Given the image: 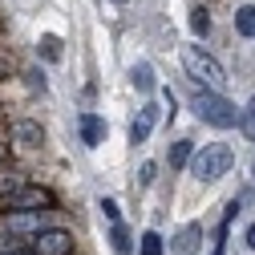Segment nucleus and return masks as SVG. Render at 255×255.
Here are the masks:
<instances>
[{
	"mask_svg": "<svg viewBox=\"0 0 255 255\" xmlns=\"http://www.w3.org/2000/svg\"><path fill=\"white\" fill-rule=\"evenodd\" d=\"M190 110L199 114V122L219 126V130H227V126L239 122V110H235L227 98H223L219 89H199V93H195V102H190Z\"/></svg>",
	"mask_w": 255,
	"mask_h": 255,
	"instance_id": "nucleus-1",
	"label": "nucleus"
},
{
	"mask_svg": "<svg viewBox=\"0 0 255 255\" xmlns=\"http://www.w3.org/2000/svg\"><path fill=\"white\" fill-rule=\"evenodd\" d=\"M231 162H235V154H231L227 142H211V146H203L199 154H190V170H195L199 182H215V178H223V174L231 170Z\"/></svg>",
	"mask_w": 255,
	"mask_h": 255,
	"instance_id": "nucleus-2",
	"label": "nucleus"
},
{
	"mask_svg": "<svg viewBox=\"0 0 255 255\" xmlns=\"http://www.w3.org/2000/svg\"><path fill=\"white\" fill-rule=\"evenodd\" d=\"M182 69H186L190 81H199V85H207V89H223V85H227L223 65H219L215 57H207L199 45H186V49H182Z\"/></svg>",
	"mask_w": 255,
	"mask_h": 255,
	"instance_id": "nucleus-3",
	"label": "nucleus"
},
{
	"mask_svg": "<svg viewBox=\"0 0 255 255\" xmlns=\"http://www.w3.org/2000/svg\"><path fill=\"white\" fill-rule=\"evenodd\" d=\"M4 203H8V211H45V207H53V195L45 186H16L12 195H4Z\"/></svg>",
	"mask_w": 255,
	"mask_h": 255,
	"instance_id": "nucleus-4",
	"label": "nucleus"
},
{
	"mask_svg": "<svg viewBox=\"0 0 255 255\" xmlns=\"http://www.w3.org/2000/svg\"><path fill=\"white\" fill-rule=\"evenodd\" d=\"M4 231H12V235H37V231H45V215L41 211H8L4 215Z\"/></svg>",
	"mask_w": 255,
	"mask_h": 255,
	"instance_id": "nucleus-5",
	"label": "nucleus"
},
{
	"mask_svg": "<svg viewBox=\"0 0 255 255\" xmlns=\"http://www.w3.org/2000/svg\"><path fill=\"white\" fill-rule=\"evenodd\" d=\"M69 251H73V235L69 231H57V227L37 231V255H69Z\"/></svg>",
	"mask_w": 255,
	"mask_h": 255,
	"instance_id": "nucleus-6",
	"label": "nucleus"
},
{
	"mask_svg": "<svg viewBox=\"0 0 255 255\" xmlns=\"http://www.w3.org/2000/svg\"><path fill=\"white\" fill-rule=\"evenodd\" d=\"M154 122H158V106H150V102H146V106L138 110V118H134V126H130V142H134V146L150 138V130H154Z\"/></svg>",
	"mask_w": 255,
	"mask_h": 255,
	"instance_id": "nucleus-7",
	"label": "nucleus"
},
{
	"mask_svg": "<svg viewBox=\"0 0 255 255\" xmlns=\"http://www.w3.org/2000/svg\"><path fill=\"white\" fill-rule=\"evenodd\" d=\"M81 138H85V146H102L106 142V122L98 114H85L81 118Z\"/></svg>",
	"mask_w": 255,
	"mask_h": 255,
	"instance_id": "nucleus-8",
	"label": "nucleus"
},
{
	"mask_svg": "<svg viewBox=\"0 0 255 255\" xmlns=\"http://www.w3.org/2000/svg\"><path fill=\"white\" fill-rule=\"evenodd\" d=\"M12 138H16V146H24V150H33V146H41V126L37 122H16L12 126Z\"/></svg>",
	"mask_w": 255,
	"mask_h": 255,
	"instance_id": "nucleus-9",
	"label": "nucleus"
},
{
	"mask_svg": "<svg viewBox=\"0 0 255 255\" xmlns=\"http://www.w3.org/2000/svg\"><path fill=\"white\" fill-rule=\"evenodd\" d=\"M199 243H203V231L195 227V223H190V227H182V231H178L174 251H178V255H195V251H199Z\"/></svg>",
	"mask_w": 255,
	"mask_h": 255,
	"instance_id": "nucleus-10",
	"label": "nucleus"
},
{
	"mask_svg": "<svg viewBox=\"0 0 255 255\" xmlns=\"http://www.w3.org/2000/svg\"><path fill=\"white\" fill-rule=\"evenodd\" d=\"M130 81H134V89H138V93H154V85H158V81H154L150 61H138V65L130 69Z\"/></svg>",
	"mask_w": 255,
	"mask_h": 255,
	"instance_id": "nucleus-11",
	"label": "nucleus"
},
{
	"mask_svg": "<svg viewBox=\"0 0 255 255\" xmlns=\"http://www.w3.org/2000/svg\"><path fill=\"white\" fill-rule=\"evenodd\" d=\"M110 243H114V251H118V255H130V251H134V243H130V231L122 227V219L110 227Z\"/></svg>",
	"mask_w": 255,
	"mask_h": 255,
	"instance_id": "nucleus-12",
	"label": "nucleus"
},
{
	"mask_svg": "<svg viewBox=\"0 0 255 255\" xmlns=\"http://www.w3.org/2000/svg\"><path fill=\"white\" fill-rule=\"evenodd\" d=\"M235 28H239L243 37H255V4H243L235 12Z\"/></svg>",
	"mask_w": 255,
	"mask_h": 255,
	"instance_id": "nucleus-13",
	"label": "nucleus"
},
{
	"mask_svg": "<svg viewBox=\"0 0 255 255\" xmlns=\"http://www.w3.org/2000/svg\"><path fill=\"white\" fill-rule=\"evenodd\" d=\"M190 154H195V146H190L186 138L174 142V150H170V166H186V162H190Z\"/></svg>",
	"mask_w": 255,
	"mask_h": 255,
	"instance_id": "nucleus-14",
	"label": "nucleus"
},
{
	"mask_svg": "<svg viewBox=\"0 0 255 255\" xmlns=\"http://www.w3.org/2000/svg\"><path fill=\"white\" fill-rule=\"evenodd\" d=\"M239 130H243V138H251V142H255V98H251V106L239 114Z\"/></svg>",
	"mask_w": 255,
	"mask_h": 255,
	"instance_id": "nucleus-15",
	"label": "nucleus"
},
{
	"mask_svg": "<svg viewBox=\"0 0 255 255\" xmlns=\"http://www.w3.org/2000/svg\"><path fill=\"white\" fill-rule=\"evenodd\" d=\"M41 53H45V61H61V41L53 33H45L41 37Z\"/></svg>",
	"mask_w": 255,
	"mask_h": 255,
	"instance_id": "nucleus-16",
	"label": "nucleus"
},
{
	"mask_svg": "<svg viewBox=\"0 0 255 255\" xmlns=\"http://www.w3.org/2000/svg\"><path fill=\"white\" fill-rule=\"evenodd\" d=\"M142 255H162V235H158V231L142 235Z\"/></svg>",
	"mask_w": 255,
	"mask_h": 255,
	"instance_id": "nucleus-17",
	"label": "nucleus"
},
{
	"mask_svg": "<svg viewBox=\"0 0 255 255\" xmlns=\"http://www.w3.org/2000/svg\"><path fill=\"white\" fill-rule=\"evenodd\" d=\"M190 28H195L199 37H207V28H211V16H207V8H195V16H190Z\"/></svg>",
	"mask_w": 255,
	"mask_h": 255,
	"instance_id": "nucleus-18",
	"label": "nucleus"
},
{
	"mask_svg": "<svg viewBox=\"0 0 255 255\" xmlns=\"http://www.w3.org/2000/svg\"><path fill=\"white\" fill-rule=\"evenodd\" d=\"M154 170H158L154 162H142V174H138V182H142V186H150V182H154Z\"/></svg>",
	"mask_w": 255,
	"mask_h": 255,
	"instance_id": "nucleus-19",
	"label": "nucleus"
},
{
	"mask_svg": "<svg viewBox=\"0 0 255 255\" xmlns=\"http://www.w3.org/2000/svg\"><path fill=\"white\" fill-rule=\"evenodd\" d=\"M102 215H106L110 223H118V203H114V199H102Z\"/></svg>",
	"mask_w": 255,
	"mask_h": 255,
	"instance_id": "nucleus-20",
	"label": "nucleus"
},
{
	"mask_svg": "<svg viewBox=\"0 0 255 255\" xmlns=\"http://www.w3.org/2000/svg\"><path fill=\"white\" fill-rule=\"evenodd\" d=\"M247 247L255 251V223H251V227H247Z\"/></svg>",
	"mask_w": 255,
	"mask_h": 255,
	"instance_id": "nucleus-21",
	"label": "nucleus"
},
{
	"mask_svg": "<svg viewBox=\"0 0 255 255\" xmlns=\"http://www.w3.org/2000/svg\"><path fill=\"white\" fill-rule=\"evenodd\" d=\"M8 255H33V251H8Z\"/></svg>",
	"mask_w": 255,
	"mask_h": 255,
	"instance_id": "nucleus-22",
	"label": "nucleus"
},
{
	"mask_svg": "<svg viewBox=\"0 0 255 255\" xmlns=\"http://www.w3.org/2000/svg\"><path fill=\"white\" fill-rule=\"evenodd\" d=\"M0 154H4V150H0Z\"/></svg>",
	"mask_w": 255,
	"mask_h": 255,
	"instance_id": "nucleus-23",
	"label": "nucleus"
}]
</instances>
